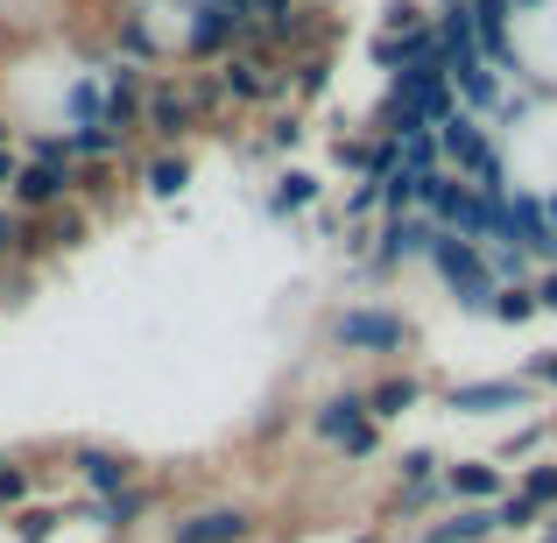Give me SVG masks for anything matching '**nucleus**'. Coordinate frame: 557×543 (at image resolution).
I'll list each match as a JSON object with an SVG mask.
<instances>
[{
	"label": "nucleus",
	"instance_id": "obj_17",
	"mask_svg": "<svg viewBox=\"0 0 557 543\" xmlns=\"http://www.w3.org/2000/svg\"><path fill=\"white\" fill-rule=\"evenodd\" d=\"M184 184H190V156L184 149H163V156L141 163V190H149V198H177Z\"/></svg>",
	"mask_w": 557,
	"mask_h": 543
},
{
	"label": "nucleus",
	"instance_id": "obj_16",
	"mask_svg": "<svg viewBox=\"0 0 557 543\" xmlns=\"http://www.w3.org/2000/svg\"><path fill=\"white\" fill-rule=\"evenodd\" d=\"M417 403H423V381H417V374H388L381 388H368V417H374V423L403 417V409H417Z\"/></svg>",
	"mask_w": 557,
	"mask_h": 543
},
{
	"label": "nucleus",
	"instance_id": "obj_40",
	"mask_svg": "<svg viewBox=\"0 0 557 543\" xmlns=\"http://www.w3.org/2000/svg\"><path fill=\"white\" fill-rule=\"evenodd\" d=\"M0 522H8V508H0Z\"/></svg>",
	"mask_w": 557,
	"mask_h": 543
},
{
	"label": "nucleus",
	"instance_id": "obj_25",
	"mask_svg": "<svg viewBox=\"0 0 557 543\" xmlns=\"http://www.w3.org/2000/svg\"><path fill=\"white\" fill-rule=\"evenodd\" d=\"M417 28H431V14H423L417 0H395V8H381V36H417Z\"/></svg>",
	"mask_w": 557,
	"mask_h": 543
},
{
	"label": "nucleus",
	"instance_id": "obj_4",
	"mask_svg": "<svg viewBox=\"0 0 557 543\" xmlns=\"http://www.w3.org/2000/svg\"><path fill=\"white\" fill-rule=\"evenodd\" d=\"M255 508L247 502H205V508H190V516H177L163 530V543H255Z\"/></svg>",
	"mask_w": 557,
	"mask_h": 543
},
{
	"label": "nucleus",
	"instance_id": "obj_13",
	"mask_svg": "<svg viewBox=\"0 0 557 543\" xmlns=\"http://www.w3.org/2000/svg\"><path fill=\"white\" fill-rule=\"evenodd\" d=\"M522 381H459V388L445 395L451 409H459V417H487V409H522Z\"/></svg>",
	"mask_w": 557,
	"mask_h": 543
},
{
	"label": "nucleus",
	"instance_id": "obj_35",
	"mask_svg": "<svg viewBox=\"0 0 557 543\" xmlns=\"http://www.w3.org/2000/svg\"><path fill=\"white\" fill-rule=\"evenodd\" d=\"M14 141H22V127H14L8 113H0V149H14Z\"/></svg>",
	"mask_w": 557,
	"mask_h": 543
},
{
	"label": "nucleus",
	"instance_id": "obj_23",
	"mask_svg": "<svg viewBox=\"0 0 557 543\" xmlns=\"http://www.w3.org/2000/svg\"><path fill=\"white\" fill-rule=\"evenodd\" d=\"M502 325H530L536 318V289H522V283H508V289H494V304H487Z\"/></svg>",
	"mask_w": 557,
	"mask_h": 543
},
{
	"label": "nucleus",
	"instance_id": "obj_27",
	"mask_svg": "<svg viewBox=\"0 0 557 543\" xmlns=\"http://www.w3.org/2000/svg\"><path fill=\"white\" fill-rule=\"evenodd\" d=\"M522 494H530L536 508H550V502H557V466H530V480H522Z\"/></svg>",
	"mask_w": 557,
	"mask_h": 543
},
{
	"label": "nucleus",
	"instance_id": "obj_11",
	"mask_svg": "<svg viewBox=\"0 0 557 543\" xmlns=\"http://www.w3.org/2000/svg\"><path fill=\"white\" fill-rule=\"evenodd\" d=\"M431 219L423 212H403V219H388L381 226V247H374V269H403V261H423L431 255Z\"/></svg>",
	"mask_w": 557,
	"mask_h": 543
},
{
	"label": "nucleus",
	"instance_id": "obj_34",
	"mask_svg": "<svg viewBox=\"0 0 557 543\" xmlns=\"http://www.w3.org/2000/svg\"><path fill=\"white\" fill-rule=\"evenodd\" d=\"M536 304H544V311H557V275H544V283H536Z\"/></svg>",
	"mask_w": 557,
	"mask_h": 543
},
{
	"label": "nucleus",
	"instance_id": "obj_32",
	"mask_svg": "<svg viewBox=\"0 0 557 543\" xmlns=\"http://www.w3.org/2000/svg\"><path fill=\"white\" fill-rule=\"evenodd\" d=\"M297 135H304V127H297V113H289V121L269 127V149H297Z\"/></svg>",
	"mask_w": 557,
	"mask_h": 543
},
{
	"label": "nucleus",
	"instance_id": "obj_15",
	"mask_svg": "<svg viewBox=\"0 0 557 543\" xmlns=\"http://www.w3.org/2000/svg\"><path fill=\"white\" fill-rule=\"evenodd\" d=\"M64 149H71V163H121V156H127V135H113V127H64Z\"/></svg>",
	"mask_w": 557,
	"mask_h": 543
},
{
	"label": "nucleus",
	"instance_id": "obj_39",
	"mask_svg": "<svg viewBox=\"0 0 557 543\" xmlns=\"http://www.w3.org/2000/svg\"><path fill=\"white\" fill-rule=\"evenodd\" d=\"M0 466H8V452H0Z\"/></svg>",
	"mask_w": 557,
	"mask_h": 543
},
{
	"label": "nucleus",
	"instance_id": "obj_3",
	"mask_svg": "<svg viewBox=\"0 0 557 543\" xmlns=\"http://www.w3.org/2000/svg\"><path fill=\"white\" fill-rule=\"evenodd\" d=\"M219 92L233 107H269V99L289 92V71L269 50H233V57H219Z\"/></svg>",
	"mask_w": 557,
	"mask_h": 543
},
{
	"label": "nucleus",
	"instance_id": "obj_10",
	"mask_svg": "<svg viewBox=\"0 0 557 543\" xmlns=\"http://www.w3.org/2000/svg\"><path fill=\"white\" fill-rule=\"evenodd\" d=\"M508 247H522V255H557V226H550L544 198L508 190Z\"/></svg>",
	"mask_w": 557,
	"mask_h": 543
},
{
	"label": "nucleus",
	"instance_id": "obj_21",
	"mask_svg": "<svg viewBox=\"0 0 557 543\" xmlns=\"http://www.w3.org/2000/svg\"><path fill=\"white\" fill-rule=\"evenodd\" d=\"M28 502H42V480H36V466H22V459H8L0 466V508H28Z\"/></svg>",
	"mask_w": 557,
	"mask_h": 543
},
{
	"label": "nucleus",
	"instance_id": "obj_20",
	"mask_svg": "<svg viewBox=\"0 0 557 543\" xmlns=\"http://www.w3.org/2000/svg\"><path fill=\"white\" fill-rule=\"evenodd\" d=\"M14 543H50L57 530H64V508L57 502H28V508H14Z\"/></svg>",
	"mask_w": 557,
	"mask_h": 543
},
{
	"label": "nucleus",
	"instance_id": "obj_2",
	"mask_svg": "<svg viewBox=\"0 0 557 543\" xmlns=\"http://www.w3.org/2000/svg\"><path fill=\"white\" fill-rule=\"evenodd\" d=\"M437 149H445L451 170H466V184H473V190H487V198H508V170H502V156H494L487 127H480L473 113H451V121L437 127Z\"/></svg>",
	"mask_w": 557,
	"mask_h": 543
},
{
	"label": "nucleus",
	"instance_id": "obj_14",
	"mask_svg": "<svg viewBox=\"0 0 557 543\" xmlns=\"http://www.w3.org/2000/svg\"><path fill=\"white\" fill-rule=\"evenodd\" d=\"M494 530H502L494 502H473V508H459V516H445L437 530H423L417 543H480V536H494Z\"/></svg>",
	"mask_w": 557,
	"mask_h": 543
},
{
	"label": "nucleus",
	"instance_id": "obj_19",
	"mask_svg": "<svg viewBox=\"0 0 557 543\" xmlns=\"http://www.w3.org/2000/svg\"><path fill=\"white\" fill-rule=\"evenodd\" d=\"M445 488L459 494V502H494V494H502V466L466 459V466H451V473H445Z\"/></svg>",
	"mask_w": 557,
	"mask_h": 543
},
{
	"label": "nucleus",
	"instance_id": "obj_6",
	"mask_svg": "<svg viewBox=\"0 0 557 543\" xmlns=\"http://www.w3.org/2000/svg\"><path fill=\"white\" fill-rule=\"evenodd\" d=\"M141 99H149V71L141 64H107L99 71V127H113V135H135L141 127Z\"/></svg>",
	"mask_w": 557,
	"mask_h": 543
},
{
	"label": "nucleus",
	"instance_id": "obj_18",
	"mask_svg": "<svg viewBox=\"0 0 557 543\" xmlns=\"http://www.w3.org/2000/svg\"><path fill=\"white\" fill-rule=\"evenodd\" d=\"M311 205H318V177H311V170H283V177H275V190H269L275 219H297V212H311Z\"/></svg>",
	"mask_w": 557,
	"mask_h": 543
},
{
	"label": "nucleus",
	"instance_id": "obj_22",
	"mask_svg": "<svg viewBox=\"0 0 557 543\" xmlns=\"http://www.w3.org/2000/svg\"><path fill=\"white\" fill-rule=\"evenodd\" d=\"M403 170H409V177H437V170H445L437 127H431V135H403Z\"/></svg>",
	"mask_w": 557,
	"mask_h": 543
},
{
	"label": "nucleus",
	"instance_id": "obj_29",
	"mask_svg": "<svg viewBox=\"0 0 557 543\" xmlns=\"http://www.w3.org/2000/svg\"><path fill=\"white\" fill-rule=\"evenodd\" d=\"M494 516H502V530H530V522H536V502H530V494H516V502H502Z\"/></svg>",
	"mask_w": 557,
	"mask_h": 543
},
{
	"label": "nucleus",
	"instance_id": "obj_37",
	"mask_svg": "<svg viewBox=\"0 0 557 543\" xmlns=\"http://www.w3.org/2000/svg\"><path fill=\"white\" fill-rule=\"evenodd\" d=\"M550 226H557V205H550Z\"/></svg>",
	"mask_w": 557,
	"mask_h": 543
},
{
	"label": "nucleus",
	"instance_id": "obj_5",
	"mask_svg": "<svg viewBox=\"0 0 557 543\" xmlns=\"http://www.w3.org/2000/svg\"><path fill=\"white\" fill-rule=\"evenodd\" d=\"M332 346H346V354H403V346H409V318L360 304V311L332 318Z\"/></svg>",
	"mask_w": 557,
	"mask_h": 543
},
{
	"label": "nucleus",
	"instance_id": "obj_7",
	"mask_svg": "<svg viewBox=\"0 0 557 543\" xmlns=\"http://www.w3.org/2000/svg\"><path fill=\"white\" fill-rule=\"evenodd\" d=\"M71 190H78V163H28V156H22V177H14L8 205H14L22 219H36V212L71 205Z\"/></svg>",
	"mask_w": 557,
	"mask_h": 543
},
{
	"label": "nucleus",
	"instance_id": "obj_28",
	"mask_svg": "<svg viewBox=\"0 0 557 543\" xmlns=\"http://www.w3.org/2000/svg\"><path fill=\"white\" fill-rule=\"evenodd\" d=\"M14 247H22V212H14V205L0 198V269L14 261Z\"/></svg>",
	"mask_w": 557,
	"mask_h": 543
},
{
	"label": "nucleus",
	"instance_id": "obj_1",
	"mask_svg": "<svg viewBox=\"0 0 557 543\" xmlns=\"http://www.w3.org/2000/svg\"><path fill=\"white\" fill-rule=\"evenodd\" d=\"M423 261L437 269V283H445L466 311H487L494 289H502V283H494V269H487V247H480V240H459V233H445V226L431 233V255H423Z\"/></svg>",
	"mask_w": 557,
	"mask_h": 543
},
{
	"label": "nucleus",
	"instance_id": "obj_12",
	"mask_svg": "<svg viewBox=\"0 0 557 543\" xmlns=\"http://www.w3.org/2000/svg\"><path fill=\"white\" fill-rule=\"evenodd\" d=\"M360 423H374V417H368V395H354V388H346V395H325V403H318V409H311V431H318V437H325V445H332V452H339V445H346V437H354V431H360Z\"/></svg>",
	"mask_w": 557,
	"mask_h": 543
},
{
	"label": "nucleus",
	"instance_id": "obj_31",
	"mask_svg": "<svg viewBox=\"0 0 557 543\" xmlns=\"http://www.w3.org/2000/svg\"><path fill=\"white\" fill-rule=\"evenodd\" d=\"M14 177H22V141H14V149H0V198L14 190Z\"/></svg>",
	"mask_w": 557,
	"mask_h": 543
},
{
	"label": "nucleus",
	"instance_id": "obj_26",
	"mask_svg": "<svg viewBox=\"0 0 557 543\" xmlns=\"http://www.w3.org/2000/svg\"><path fill=\"white\" fill-rule=\"evenodd\" d=\"M22 156H28V163H71L64 135H50V127H36V135H22Z\"/></svg>",
	"mask_w": 557,
	"mask_h": 543
},
{
	"label": "nucleus",
	"instance_id": "obj_30",
	"mask_svg": "<svg viewBox=\"0 0 557 543\" xmlns=\"http://www.w3.org/2000/svg\"><path fill=\"white\" fill-rule=\"evenodd\" d=\"M339 452H346V459H374V452H381V423H360V431L346 437Z\"/></svg>",
	"mask_w": 557,
	"mask_h": 543
},
{
	"label": "nucleus",
	"instance_id": "obj_8",
	"mask_svg": "<svg viewBox=\"0 0 557 543\" xmlns=\"http://www.w3.org/2000/svg\"><path fill=\"white\" fill-rule=\"evenodd\" d=\"M71 480H78L85 494H121L141 480V459L135 452H113V445H71Z\"/></svg>",
	"mask_w": 557,
	"mask_h": 543
},
{
	"label": "nucleus",
	"instance_id": "obj_9",
	"mask_svg": "<svg viewBox=\"0 0 557 543\" xmlns=\"http://www.w3.org/2000/svg\"><path fill=\"white\" fill-rule=\"evenodd\" d=\"M156 502H163V494H156L149 480H135V488H121V494H85V522L107 530V536H127L156 516Z\"/></svg>",
	"mask_w": 557,
	"mask_h": 543
},
{
	"label": "nucleus",
	"instance_id": "obj_41",
	"mask_svg": "<svg viewBox=\"0 0 557 543\" xmlns=\"http://www.w3.org/2000/svg\"><path fill=\"white\" fill-rule=\"evenodd\" d=\"M255 543H261V536H255Z\"/></svg>",
	"mask_w": 557,
	"mask_h": 543
},
{
	"label": "nucleus",
	"instance_id": "obj_36",
	"mask_svg": "<svg viewBox=\"0 0 557 543\" xmlns=\"http://www.w3.org/2000/svg\"><path fill=\"white\" fill-rule=\"evenodd\" d=\"M508 8H536V0H508Z\"/></svg>",
	"mask_w": 557,
	"mask_h": 543
},
{
	"label": "nucleus",
	"instance_id": "obj_24",
	"mask_svg": "<svg viewBox=\"0 0 557 543\" xmlns=\"http://www.w3.org/2000/svg\"><path fill=\"white\" fill-rule=\"evenodd\" d=\"M395 480H403V488H437V452H403V459H395Z\"/></svg>",
	"mask_w": 557,
	"mask_h": 543
},
{
	"label": "nucleus",
	"instance_id": "obj_38",
	"mask_svg": "<svg viewBox=\"0 0 557 543\" xmlns=\"http://www.w3.org/2000/svg\"><path fill=\"white\" fill-rule=\"evenodd\" d=\"M354 543H374V536H354Z\"/></svg>",
	"mask_w": 557,
	"mask_h": 543
},
{
	"label": "nucleus",
	"instance_id": "obj_33",
	"mask_svg": "<svg viewBox=\"0 0 557 543\" xmlns=\"http://www.w3.org/2000/svg\"><path fill=\"white\" fill-rule=\"evenodd\" d=\"M530 374H536V381H550V388H557V354H536V360H530Z\"/></svg>",
	"mask_w": 557,
	"mask_h": 543
}]
</instances>
